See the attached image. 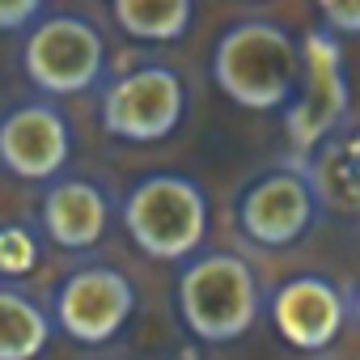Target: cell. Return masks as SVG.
Segmentation results:
<instances>
[{
  "label": "cell",
  "mask_w": 360,
  "mask_h": 360,
  "mask_svg": "<svg viewBox=\"0 0 360 360\" xmlns=\"http://www.w3.org/2000/svg\"><path fill=\"white\" fill-rule=\"evenodd\" d=\"M212 81L242 110H288L301 85V39L276 22H238L212 47Z\"/></svg>",
  "instance_id": "cell-1"
},
{
  "label": "cell",
  "mask_w": 360,
  "mask_h": 360,
  "mask_svg": "<svg viewBox=\"0 0 360 360\" xmlns=\"http://www.w3.org/2000/svg\"><path fill=\"white\" fill-rule=\"evenodd\" d=\"M174 305L183 326L204 343H233L250 335V326L263 314V288L255 267L242 255L212 250L191 259L178 271Z\"/></svg>",
  "instance_id": "cell-2"
},
{
  "label": "cell",
  "mask_w": 360,
  "mask_h": 360,
  "mask_svg": "<svg viewBox=\"0 0 360 360\" xmlns=\"http://www.w3.org/2000/svg\"><path fill=\"white\" fill-rule=\"evenodd\" d=\"M123 233L161 263H191L208 238V191L187 174H144L123 195Z\"/></svg>",
  "instance_id": "cell-3"
},
{
  "label": "cell",
  "mask_w": 360,
  "mask_h": 360,
  "mask_svg": "<svg viewBox=\"0 0 360 360\" xmlns=\"http://www.w3.org/2000/svg\"><path fill=\"white\" fill-rule=\"evenodd\" d=\"M22 68L47 98L89 94L106 72V43L94 22L77 13H47L22 43Z\"/></svg>",
  "instance_id": "cell-4"
},
{
  "label": "cell",
  "mask_w": 360,
  "mask_h": 360,
  "mask_svg": "<svg viewBox=\"0 0 360 360\" xmlns=\"http://www.w3.org/2000/svg\"><path fill=\"white\" fill-rule=\"evenodd\" d=\"M102 127L127 144H157L178 131L187 115V85L165 64H140L115 77L98 102Z\"/></svg>",
  "instance_id": "cell-5"
},
{
  "label": "cell",
  "mask_w": 360,
  "mask_h": 360,
  "mask_svg": "<svg viewBox=\"0 0 360 360\" xmlns=\"http://www.w3.org/2000/svg\"><path fill=\"white\" fill-rule=\"evenodd\" d=\"M318 208H322V195H318L314 174L305 169V161H288V165L259 174L238 195V229L255 246L280 250V246L301 242L314 229Z\"/></svg>",
  "instance_id": "cell-6"
},
{
  "label": "cell",
  "mask_w": 360,
  "mask_h": 360,
  "mask_svg": "<svg viewBox=\"0 0 360 360\" xmlns=\"http://www.w3.org/2000/svg\"><path fill=\"white\" fill-rule=\"evenodd\" d=\"M347 106H352V89H347L339 39L326 30H309L301 39V85L284 110L292 148L305 157L318 140H326L347 119Z\"/></svg>",
  "instance_id": "cell-7"
},
{
  "label": "cell",
  "mask_w": 360,
  "mask_h": 360,
  "mask_svg": "<svg viewBox=\"0 0 360 360\" xmlns=\"http://www.w3.org/2000/svg\"><path fill=\"white\" fill-rule=\"evenodd\" d=\"M136 314V284L119 267H77L60 280L51 322L85 347L110 343Z\"/></svg>",
  "instance_id": "cell-8"
},
{
  "label": "cell",
  "mask_w": 360,
  "mask_h": 360,
  "mask_svg": "<svg viewBox=\"0 0 360 360\" xmlns=\"http://www.w3.org/2000/svg\"><path fill=\"white\" fill-rule=\"evenodd\" d=\"M68 157H72V127L51 98H34L0 115V165L13 178L56 183Z\"/></svg>",
  "instance_id": "cell-9"
},
{
  "label": "cell",
  "mask_w": 360,
  "mask_h": 360,
  "mask_svg": "<svg viewBox=\"0 0 360 360\" xmlns=\"http://www.w3.org/2000/svg\"><path fill=\"white\" fill-rule=\"evenodd\" d=\"M267 314L288 347L322 352L339 339V330L347 322V297L335 280L305 271V276H292L276 288V297L267 301Z\"/></svg>",
  "instance_id": "cell-10"
},
{
  "label": "cell",
  "mask_w": 360,
  "mask_h": 360,
  "mask_svg": "<svg viewBox=\"0 0 360 360\" xmlns=\"http://www.w3.org/2000/svg\"><path fill=\"white\" fill-rule=\"evenodd\" d=\"M39 221L60 250H89L110 225V195L94 178H56L39 204Z\"/></svg>",
  "instance_id": "cell-11"
},
{
  "label": "cell",
  "mask_w": 360,
  "mask_h": 360,
  "mask_svg": "<svg viewBox=\"0 0 360 360\" xmlns=\"http://www.w3.org/2000/svg\"><path fill=\"white\" fill-rule=\"evenodd\" d=\"M51 314L22 288H0V360H39L51 343Z\"/></svg>",
  "instance_id": "cell-12"
},
{
  "label": "cell",
  "mask_w": 360,
  "mask_h": 360,
  "mask_svg": "<svg viewBox=\"0 0 360 360\" xmlns=\"http://www.w3.org/2000/svg\"><path fill=\"white\" fill-rule=\"evenodd\" d=\"M110 18L136 43H178L195 22V5L191 0H115Z\"/></svg>",
  "instance_id": "cell-13"
},
{
  "label": "cell",
  "mask_w": 360,
  "mask_h": 360,
  "mask_svg": "<svg viewBox=\"0 0 360 360\" xmlns=\"http://www.w3.org/2000/svg\"><path fill=\"white\" fill-rule=\"evenodd\" d=\"M39 267V238L26 225H0V276H30Z\"/></svg>",
  "instance_id": "cell-14"
},
{
  "label": "cell",
  "mask_w": 360,
  "mask_h": 360,
  "mask_svg": "<svg viewBox=\"0 0 360 360\" xmlns=\"http://www.w3.org/2000/svg\"><path fill=\"white\" fill-rule=\"evenodd\" d=\"M47 13L43 0H0V34H30Z\"/></svg>",
  "instance_id": "cell-15"
},
{
  "label": "cell",
  "mask_w": 360,
  "mask_h": 360,
  "mask_svg": "<svg viewBox=\"0 0 360 360\" xmlns=\"http://www.w3.org/2000/svg\"><path fill=\"white\" fill-rule=\"evenodd\" d=\"M322 30L335 39H356L360 34V0H322L318 5Z\"/></svg>",
  "instance_id": "cell-16"
},
{
  "label": "cell",
  "mask_w": 360,
  "mask_h": 360,
  "mask_svg": "<svg viewBox=\"0 0 360 360\" xmlns=\"http://www.w3.org/2000/svg\"><path fill=\"white\" fill-rule=\"evenodd\" d=\"M352 157H356V174H360V140L352 144Z\"/></svg>",
  "instance_id": "cell-17"
},
{
  "label": "cell",
  "mask_w": 360,
  "mask_h": 360,
  "mask_svg": "<svg viewBox=\"0 0 360 360\" xmlns=\"http://www.w3.org/2000/svg\"><path fill=\"white\" fill-rule=\"evenodd\" d=\"M352 314H356V322H360V292H356V301H352Z\"/></svg>",
  "instance_id": "cell-18"
}]
</instances>
